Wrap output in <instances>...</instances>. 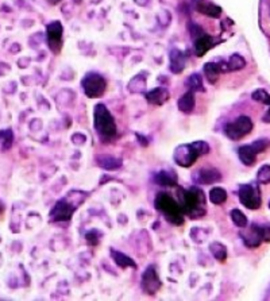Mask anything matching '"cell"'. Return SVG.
Masks as SVG:
<instances>
[{
    "mask_svg": "<svg viewBox=\"0 0 270 301\" xmlns=\"http://www.w3.org/2000/svg\"><path fill=\"white\" fill-rule=\"evenodd\" d=\"M240 237L243 239V243L248 247H258L262 242H270V226H259V224H252L249 228H244L240 233Z\"/></svg>",
    "mask_w": 270,
    "mask_h": 301,
    "instance_id": "cell-4",
    "label": "cell"
},
{
    "mask_svg": "<svg viewBox=\"0 0 270 301\" xmlns=\"http://www.w3.org/2000/svg\"><path fill=\"white\" fill-rule=\"evenodd\" d=\"M111 257H112V260L115 261V264L119 267H122V269H126V267H132V269H135V267H137L134 261H132L130 257L126 256V254H123V252L117 251V250H111Z\"/></svg>",
    "mask_w": 270,
    "mask_h": 301,
    "instance_id": "cell-22",
    "label": "cell"
},
{
    "mask_svg": "<svg viewBox=\"0 0 270 301\" xmlns=\"http://www.w3.org/2000/svg\"><path fill=\"white\" fill-rule=\"evenodd\" d=\"M227 66H229V71H240V69H243L246 66V61L239 54H233V56L230 57Z\"/></svg>",
    "mask_w": 270,
    "mask_h": 301,
    "instance_id": "cell-27",
    "label": "cell"
},
{
    "mask_svg": "<svg viewBox=\"0 0 270 301\" xmlns=\"http://www.w3.org/2000/svg\"><path fill=\"white\" fill-rule=\"evenodd\" d=\"M269 208H270V201H269Z\"/></svg>",
    "mask_w": 270,
    "mask_h": 301,
    "instance_id": "cell-36",
    "label": "cell"
},
{
    "mask_svg": "<svg viewBox=\"0 0 270 301\" xmlns=\"http://www.w3.org/2000/svg\"><path fill=\"white\" fill-rule=\"evenodd\" d=\"M210 200H211V203L216 204V205L223 204L226 200H227V192H226L223 188H219V187L212 188L210 191Z\"/></svg>",
    "mask_w": 270,
    "mask_h": 301,
    "instance_id": "cell-25",
    "label": "cell"
},
{
    "mask_svg": "<svg viewBox=\"0 0 270 301\" xmlns=\"http://www.w3.org/2000/svg\"><path fill=\"white\" fill-rule=\"evenodd\" d=\"M210 250L212 252V256L220 262H224L227 260V248L224 245H221L219 242H214V243H211Z\"/></svg>",
    "mask_w": 270,
    "mask_h": 301,
    "instance_id": "cell-23",
    "label": "cell"
},
{
    "mask_svg": "<svg viewBox=\"0 0 270 301\" xmlns=\"http://www.w3.org/2000/svg\"><path fill=\"white\" fill-rule=\"evenodd\" d=\"M155 208L165 215V218L172 224L180 226L184 223V212H183L180 203H177L169 193H158L157 197H155Z\"/></svg>",
    "mask_w": 270,
    "mask_h": 301,
    "instance_id": "cell-2",
    "label": "cell"
},
{
    "mask_svg": "<svg viewBox=\"0 0 270 301\" xmlns=\"http://www.w3.org/2000/svg\"><path fill=\"white\" fill-rule=\"evenodd\" d=\"M263 122H266V123H270V108L267 109V112L265 113V117H263Z\"/></svg>",
    "mask_w": 270,
    "mask_h": 301,
    "instance_id": "cell-34",
    "label": "cell"
},
{
    "mask_svg": "<svg viewBox=\"0 0 270 301\" xmlns=\"http://www.w3.org/2000/svg\"><path fill=\"white\" fill-rule=\"evenodd\" d=\"M229 71V66L227 64H216V62H207L204 65V73L207 76V80L210 81L211 84H215L218 81L219 75L220 72H227Z\"/></svg>",
    "mask_w": 270,
    "mask_h": 301,
    "instance_id": "cell-14",
    "label": "cell"
},
{
    "mask_svg": "<svg viewBox=\"0 0 270 301\" xmlns=\"http://www.w3.org/2000/svg\"><path fill=\"white\" fill-rule=\"evenodd\" d=\"M239 200L249 210H258L261 207L262 199L257 185L243 184L239 187Z\"/></svg>",
    "mask_w": 270,
    "mask_h": 301,
    "instance_id": "cell-7",
    "label": "cell"
},
{
    "mask_svg": "<svg viewBox=\"0 0 270 301\" xmlns=\"http://www.w3.org/2000/svg\"><path fill=\"white\" fill-rule=\"evenodd\" d=\"M2 212H3V205L0 204V214H2Z\"/></svg>",
    "mask_w": 270,
    "mask_h": 301,
    "instance_id": "cell-35",
    "label": "cell"
},
{
    "mask_svg": "<svg viewBox=\"0 0 270 301\" xmlns=\"http://www.w3.org/2000/svg\"><path fill=\"white\" fill-rule=\"evenodd\" d=\"M193 146L197 149V151L200 153V155L207 154V153L210 151V146H208V145H207L204 141H196V142H193Z\"/></svg>",
    "mask_w": 270,
    "mask_h": 301,
    "instance_id": "cell-32",
    "label": "cell"
},
{
    "mask_svg": "<svg viewBox=\"0 0 270 301\" xmlns=\"http://www.w3.org/2000/svg\"><path fill=\"white\" fill-rule=\"evenodd\" d=\"M231 220L239 228H244V227L248 226V218H246V215L240 211V210H233L231 211Z\"/></svg>",
    "mask_w": 270,
    "mask_h": 301,
    "instance_id": "cell-28",
    "label": "cell"
},
{
    "mask_svg": "<svg viewBox=\"0 0 270 301\" xmlns=\"http://www.w3.org/2000/svg\"><path fill=\"white\" fill-rule=\"evenodd\" d=\"M161 288V281L158 279L157 270L154 266H149L142 275V289L147 294H155Z\"/></svg>",
    "mask_w": 270,
    "mask_h": 301,
    "instance_id": "cell-10",
    "label": "cell"
},
{
    "mask_svg": "<svg viewBox=\"0 0 270 301\" xmlns=\"http://www.w3.org/2000/svg\"><path fill=\"white\" fill-rule=\"evenodd\" d=\"M95 128L104 138H112L117 135V124L114 121L112 115L109 113L104 104H98L95 107Z\"/></svg>",
    "mask_w": 270,
    "mask_h": 301,
    "instance_id": "cell-3",
    "label": "cell"
},
{
    "mask_svg": "<svg viewBox=\"0 0 270 301\" xmlns=\"http://www.w3.org/2000/svg\"><path fill=\"white\" fill-rule=\"evenodd\" d=\"M196 100H195V95L192 90H188L187 94H184L178 100V109L181 112L184 113H191L195 108Z\"/></svg>",
    "mask_w": 270,
    "mask_h": 301,
    "instance_id": "cell-19",
    "label": "cell"
},
{
    "mask_svg": "<svg viewBox=\"0 0 270 301\" xmlns=\"http://www.w3.org/2000/svg\"><path fill=\"white\" fill-rule=\"evenodd\" d=\"M12 142H14V134L11 130H4L0 131V149L3 151L11 149Z\"/></svg>",
    "mask_w": 270,
    "mask_h": 301,
    "instance_id": "cell-26",
    "label": "cell"
},
{
    "mask_svg": "<svg viewBox=\"0 0 270 301\" xmlns=\"http://www.w3.org/2000/svg\"><path fill=\"white\" fill-rule=\"evenodd\" d=\"M195 180L199 184H215L221 180V174L216 169H200L197 173H195Z\"/></svg>",
    "mask_w": 270,
    "mask_h": 301,
    "instance_id": "cell-13",
    "label": "cell"
},
{
    "mask_svg": "<svg viewBox=\"0 0 270 301\" xmlns=\"http://www.w3.org/2000/svg\"><path fill=\"white\" fill-rule=\"evenodd\" d=\"M154 180L161 187H174L177 184V176L173 172H168V170L160 172Z\"/></svg>",
    "mask_w": 270,
    "mask_h": 301,
    "instance_id": "cell-21",
    "label": "cell"
},
{
    "mask_svg": "<svg viewBox=\"0 0 270 301\" xmlns=\"http://www.w3.org/2000/svg\"><path fill=\"white\" fill-rule=\"evenodd\" d=\"M252 98L254 99L255 102L262 103V104H266V106H270V95L267 94L265 89H257L255 92H253Z\"/></svg>",
    "mask_w": 270,
    "mask_h": 301,
    "instance_id": "cell-29",
    "label": "cell"
},
{
    "mask_svg": "<svg viewBox=\"0 0 270 301\" xmlns=\"http://www.w3.org/2000/svg\"><path fill=\"white\" fill-rule=\"evenodd\" d=\"M257 178L259 184H270V165H263L262 168H259Z\"/></svg>",
    "mask_w": 270,
    "mask_h": 301,
    "instance_id": "cell-30",
    "label": "cell"
},
{
    "mask_svg": "<svg viewBox=\"0 0 270 301\" xmlns=\"http://www.w3.org/2000/svg\"><path fill=\"white\" fill-rule=\"evenodd\" d=\"M86 242L88 245L91 246H96L99 243V234L98 231H91V233L86 234Z\"/></svg>",
    "mask_w": 270,
    "mask_h": 301,
    "instance_id": "cell-33",
    "label": "cell"
},
{
    "mask_svg": "<svg viewBox=\"0 0 270 301\" xmlns=\"http://www.w3.org/2000/svg\"><path fill=\"white\" fill-rule=\"evenodd\" d=\"M252 146L254 147V150L259 154V153H262V151L266 150V147L269 146V141H267V140H258V141H255V142L253 143Z\"/></svg>",
    "mask_w": 270,
    "mask_h": 301,
    "instance_id": "cell-31",
    "label": "cell"
},
{
    "mask_svg": "<svg viewBox=\"0 0 270 301\" xmlns=\"http://www.w3.org/2000/svg\"><path fill=\"white\" fill-rule=\"evenodd\" d=\"M185 62H187V58L181 50L173 49L170 52V69L173 73H181L184 71Z\"/></svg>",
    "mask_w": 270,
    "mask_h": 301,
    "instance_id": "cell-16",
    "label": "cell"
},
{
    "mask_svg": "<svg viewBox=\"0 0 270 301\" xmlns=\"http://www.w3.org/2000/svg\"><path fill=\"white\" fill-rule=\"evenodd\" d=\"M178 200L183 208V212L189 218L197 219L206 215V196L201 189H180L178 191Z\"/></svg>",
    "mask_w": 270,
    "mask_h": 301,
    "instance_id": "cell-1",
    "label": "cell"
},
{
    "mask_svg": "<svg viewBox=\"0 0 270 301\" xmlns=\"http://www.w3.org/2000/svg\"><path fill=\"white\" fill-rule=\"evenodd\" d=\"M48 39L53 52H58L61 48V38H62V25L60 22H52L48 25Z\"/></svg>",
    "mask_w": 270,
    "mask_h": 301,
    "instance_id": "cell-11",
    "label": "cell"
},
{
    "mask_svg": "<svg viewBox=\"0 0 270 301\" xmlns=\"http://www.w3.org/2000/svg\"><path fill=\"white\" fill-rule=\"evenodd\" d=\"M147 102L154 106H161L165 102H168L169 99V92L165 88H155V89L147 92L146 95Z\"/></svg>",
    "mask_w": 270,
    "mask_h": 301,
    "instance_id": "cell-17",
    "label": "cell"
},
{
    "mask_svg": "<svg viewBox=\"0 0 270 301\" xmlns=\"http://www.w3.org/2000/svg\"><path fill=\"white\" fill-rule=\"evenodd\" d=\"M193 6L200 14L210 16V18H219L221 14V8L207 0H193Z\"/></svg>",
    "mask_w": 270,
    "mask_h": 301,
    "instance_id": "cell-12",
    "label": "cell"
},
{
    "mask_svg": "<svg viewBox=\"0 0 270 301\" xmlns=\"http://www.w3.org/2000/svg\"><path fill=\"white\" fill-rule=\"evenodd\" d=\"M200 153L197 151L193 143L191 145H181L174 150V155L173 158L176 161L177 165L183 166V168H189L196 162V159L199 158Z\"/></svg>",
    "mask_w": 270,
    "mask_h": 301,
    "instance_id": "cell-8",
    "label": "cell"
},
{
    "mask_svg": "<svg viewBox=\"0 0 270 301\" xmlns=\"http://www.w3.org/2000/svg\"><path fill=\"white\" fill-rule=\"evenodd\" d=\"M185 85H187V87L189 88V90H192V92H197V90L202 92V90H204V87H202V80L197 73H193V75L189 76L187 80V83H185Z\"/></svg>",
    "mask_w": 270,
    "mask_h": 301,
    "instance_id": "cell-24",
    "label": "cell"
},
{
    "mask_svg": "<svg viewBox=\"0 0 270 301\" xmlns=\"http://www.w3.org/2000/svg\"><path fill=\"white\" fill-rule=\"evenodd\" d=\"M96 161H98L99 166L107 170H117L122 166V161L115 157H111V155H98Z\"/></svg>",
    "mask_w": 270,
    "mask_h": 301,
    "instance_id": "cell-20",
    "label": "cell"
},
{
    "mask_svg": "<svg viewBox=\"0 0 270 301\" xmlns=\"http://www.w3.org/2000/svg\"><path fill=\"white\" fill-rule=\"evenodd\" d=\"M238 154H239V159L243 162L246 166H253L257 161V151L254 150V147L252 145H244L238 150Z\"/></svg>",
    "mask_w": 270,
    "mask_h": 301,
    "instance_id": "cell-18",
    "label": "cell"
},
{
    "mask_svg": "<svg viewBox=\"0 0 270 301\" xmlns=\"http://www.w3.org/2000/svg\"><path fill=\"white\" fill-rule=\"evenodd\" d=\"M75 211L76 207H73L71 203H68L66 200H60L50 211V219L53 222H68L71 220Z\"/></svg>",
    "mask_w": 270,
    "mask_h": 301,
    "instance_id": "cell-9",
    "label": "cell"
},
{
    "mask_svg": "<svg viewBox=\"0 0 270 301\" xmlns=\"http://www.w3.org/2000/svg\"><path fill=\"white\" fill-rule=\"evenodd\" d=\"M215 46V39L210 35L202 34L195 39V52L197 57H202L210 49Z\"/></svg>",
    "mask_w": 270,
    "mask_h": 301,
    "instance_id": "cell-15",
    "label": "cell"
},
{
    "mask_svg": "<svg viewBox=\"0 0 270 301\" xmlns=\"http://www.w3.org/2000/svg\"><path fill=\"white\" fill-rule=\"evenodd\" d=\"M253 130V122L249 117H239L236 118L235 121L231 123H227L224 127L226 135L229 136L230 140L239 141L249 135Z\"/></svg>",
    "mask_w": 270,
    "mask_h": 301,
    "instance_id": "cell-5",
    "label": "cell"
},
{
    "mask_svg": "<svg viewBox=\"0 0 270 301\" xmlns=\"http://www.w3.org/2000/svg\"><path fill=\"white\" fill-rule=\"evenodd\" d=\"M81 87L84 89V94L91 99L100 98L101 95L105 92L107 88V83L103 76L98 75V73H89L84 77Z\"/></svg>",
    "mask_w": 270,
    "mask_h": 301,
    "instance_id": "cell-6",
    "label": "cell"
}]
</instances>
